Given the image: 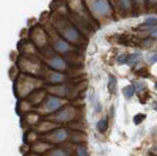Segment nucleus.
Segmentation results:
<instances>
[{"instance_id":"nucleus-1","label":"nucleus","mask_w":157,"mask_h":156,"mask_svg":"<svg viewBox=\"0 0 157 156\" xmlns=\"http://www.w3.org/2000/svg\"><path fill=\"white\" fill-rule=\"evenodd\" d=\"M60 25L62 26L60 29V33L62 36L65 38L69 42H78L81 40L80 32H78L77 29L74 27L70 22L67 21H61Z\"/></svg>"},{"instance_id":"nucleus-2","label":"nucleus","mask_w":157,"mask_h":156,"mask_svg":"<svg viewBox=\"0 0 157 156\" xmlns=\"http://www.w3.org/2000/svg\"><path fill=\"white\" fill-rule=\"evenodd\" d=\"M22 80L20 81V85L22 86L19 87V89L17 90L18 93H20L21 96L27 95L29 92H32L33 89H34L36 87V86L40 82L39 80L33 79V77H26V76H22Z\"/></svg>"},{"instance_id":"nucleus-3","label":"nucleus","mask_w":157,"mask_h":156,"mask_svg":"<svg viewBox=\"0 0 157 156\" xmlns=\"http://www.w3.org/2000/svg\"><path fill=\"white\" fill-rule=\"evenodd\" d=\"M65 100L60 98V97L49 95L47 96L43 101V111L45 113H52V112H56L60 107H62L65 104Z\"/></svg>"},{"instance_id":"nucleus-4","label":"nucleus","mask_w":157,"mask_h":156,"mask_svg":"<svg viewBox=\"0 0 157 156\" xmlns=\"http://www.w3.org/2000/svg\"><path fill=\"white\" fill-rule=\"evenodd\" d=\"M68 138H69V131L64 128L57 129L51 131V133H48L45 135V139H47V141H50V143H63Z\"/></svg>"},{"instance_id":"nucleus-5","label":"nucleus","mask_w":157,"mask_h":156,"mask_svg":"<svg viewBox=\"0 0 157 156\" xmlns=\"http://www.w3.org/2000/svg\"><path fill=\"white\" fill-rule=\"evenodd\" d=\"M75 109L72 107H68V108H64L63 110L59 111L58 113L54 117V121L56 122H68L75 118Z\"/></svg>"},{"instance_id":"nucleus-6","label":"nucleus","mask_w":157,"mask_h":156,"mask_svg":"<svg viewBox=\"0 0 157 156\" xmlns=\"http://www.w3.org/2000/svg\"><path fill=\"white\" fill-rule=\"evenodd\" d=\"M47 64L50 66L52 69H55L58 71H65L68 67L65 60L59 55H52L49 59H47Z\"/></svg>"},{"instance_id":"nucleus-7","label":"nucleus","mask_w":157,"mask_h":156,"mask_svg":"<svg viewBox=\"0 0 157 156\" xmlns=\"http://www.w3.org/2000/svg\"><path fill=\"white\" fill-rule=\"evenodd\" d=\"M91 9L97 14L106 15L110 12V5L108 1H103V0H101V1H92Z\"/></svg>"},{"instance_id":"nucleus-8","label":"nucleus","mask_w":157,"mask_h":156,"mask_svg":"<svg viewBox=\"0 0 157 156\" xmlns=\"http://www.w3.org/2000/svg\"><path fill=\"white\" fill-rule=\"evenodd\" d=\"M49 91L51 92V93L54 95V96H61V97H64V96H67L70 94V87H69L67 85H58V86H50L49 87Z\"/></svg>"},{"instance_id":"nucleus-9","label":"nucleus","mask_w":157,"mask_h":156,"mask_svg":"<svg viewBox=\"0 0 157 156\" xmlns=\"http://www.w3.org/2000/svg\"><path fill=\"white\" fill-rule=\"evenodd\" d=\"M53 48L55 49L58 53H62V54H67V53L72 49L71 45L69 44V42L64 40L63 38H58L53 43Z\"/></svg>"},{"instance_id":"nucleus-10","label":"nucleus","mask_w":157,"mask_h":156,"mask_svg":"<svg viewBox=\"0 0 157 156\" xmlns=\"http://www.w3.org/2000/svg\"><path fill=\"white\" fill-rule=\"evenodd\" d=\"M48 81L51 84H59V82H63L66 81V76L61 73L57 72H50V74L47 77Z\"/></svg>"},{"instance_id":"nucleus-11","label":"nucleus","mask_w":157,"mask_h":156,"mask_svg":"<svg viewBox=\"0 0 157 156\" xmlns=\"http://www.w3.org/2000/svg\"><path fill=\"white\" fill-rule=\"evenodd\" d=\"M116 86H117V80L114 76H110L109 77V82H108V90H109L110 93H114L116 90Z\"/></svg>"},{"instance_id":"nucleus-12","label":"nucleus","mask_w":157,"mask_h":156,"mask_svg":"<svg viewBox=\"0 0 157 156\" xmlns=\"http://www.w3.org/2000/svg\"><path fill=\"white\" fill-rule=\"evenodd\" d=\"M140 58V55L139 54V53H134V54H131V55H129L127 57V62L126 63H128L130 66H132V65L136 64V62H139Z\"/></svg>"},{"instance_id":"nucleus-13","label":"nucleus","mask_w":157,"mask_h":156,"mask_svg":"<svg viewBox=\"0 0 157 156\" xmlns=\"http://www.w3.org/2000/svg\"><path fill=\"white\" fill-rule=\"evenodd\" d=\"M107 129H108V120L106 118L101 119L97 123V130L99 131L100 133H104V131H106Z\"/></svg>"},{"instance_id":"nucleus-14","label":"nucleus","mask_w":157,"mask_h":156,"mask_svg":"<svg viewBox=\"0 0 157 156\" xmlns=\"http://www.w3.org/2000/svg\"><path fill=\"white\" fill-rule=\"evenodd\" d=\"M123 93H124L126 98H131L135 93V89L132 86H127L124 89H123Z\"/></svg>"},{"instance_id":"nucleus-15","label":"nucleus","mask_w":157,"mask_h":156,"mask_svg":"<svg viewBox=\"0 0 157 156\" xmlns=\"http://www.w3.org/2000/svg\"><path fill=\"white\" fill-rule=\"evenodd\" d=\"M48 156H69V154L64 149L56 148V149L51 150L50 152H49Z\"/></svg>"},{"instance_id":"nucleus-16","label":"nucleus","mask_w":157,"mask_h":156,"mask_svg":"<svg viewBox=\"0 0 157 156\" xmlns=\"http://www.w3.org/2000/svg\"><path fill=\"white\" fill-rule=\"evenodd\" d=\"M49 146H50V145L47 144V143H39V144L34 146L33 150L36 151V152H43V151H45L49 147Z\"/></svg>"},{"instance_id":"nucleus-17","label":"nucleus","mask_w":157,"mask_h":156,"mask_svg":"<svg viewBox=\"0 0 157 156\" xmlns=\"http://www.w3.org/2000/svg\"><path fill=\"white\" fill-rule=\"evenodd\" d=\"M136 74L137 76H140L141 78H148L150 76V73L148 72V70L146 69V68H141V69L137 70L136 72Z\"/></svg>"},{"instance_id":"nucleus-18","label":"nucleus","mask_w":157,"mask_h":156,"mask_svg":"<svg viewBox=\"0 0 157 156\" xmlns=\"http://www.w3.org/2000/svg\"><path fill=\"white\" fill-rule=\"evenodd\" d=\"M145 114H142V113H139V114H136L135 117H134V119H132V121H134V123L135 125H140L142 121H144L145 119Z\"/></svg>"},{"instance_id":"nucleus-19","label":"nucleus","mask_w":157,"mask_h":156,"mask_svg":"<svg viewBox=\"0 0 157 156\" xmlns=\"http://www.w3.org/2000/svg\"><path fill=\"white\" fill-rule=\"evenodd\" d=\"M77 156H87V151L85 146H78L77 147Z\"/></svg>"},{"instance_id":"nucleus-20","label":"nucleus","mask_w":157,"mask_h":156,"mask_svg":"<svg viewBox=\"0 0 157 156\" xmlns=\"http://www.w3.org/2000/svg\"><path fill=\"white\" fill-rule=\"evenodd\" d=\"M135 89L137 90V91H141L142 89L145 87V84L142 82H135Z\"/></svg>"},{"instance_id":"nucleus-21","label":"nucleus","mask_w":157,"mask_h":156,"mask_svg":"<svg viewBox=\"0 0 157 156\" xmlns=\"http://www.w3.org/2000/svg\"><path fill=\"white\" fill-rule=\"evenodd\" d=\"M157 23V18L155 17H150V18H147L145 20V25L146 26H152V25H155Z\"/></svg>"},{"instance_id":"nucleus-22","label":"nucleus","mask_w":157,"mask_h":156,"mask_svg":"<svg viewBox=\"0 0 157 156\" xmlns=\"http://www.w3.org/2000/svg\"><path fill=\"white\" fill-rule=\"evenodd\" d=\"M118 63L119 64H125V63L127 62V56L126 55H120L119 57H118Z\"/></svg>"},{"instance_id":"nucleus-23","label":"nucleus","mask_w":157,"mask_h":156,"mask_svg":"<svg viewBox=\"0 0 157 156\" xmlns=\"http://www.w3.org/2000/svg\"><path fill=\"white\" fill-rule=\"evenodd\" d=\"M148 59L151 63H155L157 62V54H151L149 57H148Z\"/></svg>"},{"instance_id":"nucleus-24","label":"nucleus","mask_w":157,"mask_h":156,"mask_svg":"<svg viewBox=\"0 0 157 156\" xmlns=\"http://www.w3.org/2000/svg\"><path fill=\"white\" fill-rule=\"evenodd\" d=\"M151 36H153V37H156V38H157V29L151 32Z\"/></svg>"},{"instance_id":"nucleus-25","label":"nucleus","mask_w":157,"mask_h":156,"mask_svg":"<svg viewBox=\"0 0 157 156\" xmlns=\"http://www.w3.org/2000/svg\"><path fill=\"white\" fill-rule=\"evenodd\" d=\"M153 108L157 111V102H155V103H154V105H153Z\"/></svg>"},{"instance_id":"nucleus-26","label":"nucleus","mask_w":157,"mask_h":156,"mask_svg":"<svg viewBox=\"0 0 157 156\" xmlns=\"http://www.w3.org/2000/svg\"><path fill=\"white\" fill-rule=\"evenodd\" d=\"M149 156H156V155H154V154H152V153H150V154H149Z\"/></svg>"},{"instance_id":"nucleus-27","label":"nucleus","mask_w":157,"mask_h":156,"mask_svg":"<svg viewBox=\"0 0 157 156\" xmlns=\"http://www.w3.org/2000/svg\"><path fill=\"white\" fill-rule=\"evenodd\" d=\"M155 87H156V89H157V84H156V86H155Z\"/></svg>"},{"instance_id":"nucleus-28","label":"nucleus","mask_w":157,"mask_h":156,"mask_svg":"<svg viewBox=\"0 0 157 156\" xmlns=\"http://www.w3.org/2000/svg\"><path fill=\"white\" fill-rule=\"evenodd\" d=\"M156 149H157V146H156Z\"/></svg>"}]
</instances>
